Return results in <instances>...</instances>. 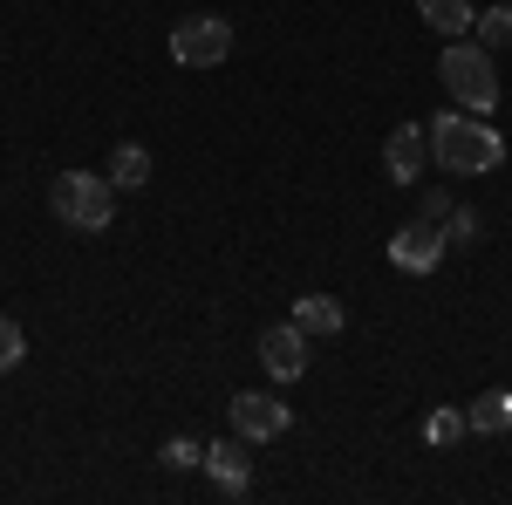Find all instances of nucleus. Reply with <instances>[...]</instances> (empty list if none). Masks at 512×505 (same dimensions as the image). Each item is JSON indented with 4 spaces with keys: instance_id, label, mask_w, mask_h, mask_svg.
<instances>
[{
    "instance_id": "1",
    "label": "nucleus",
    "mask_w": 512,
    "mask_h": 505,
    "mask_svg": "<svg viewBox=\"0 0 512 505\" xmlns=\"http://www.w3.org/2000/svg\"><path fill=\"white\" fill-rule=\"evenodd\" d=\"M424 130H431V164L451 171V178H478V171H499L506 164V130H492L478 110H458L451 103Z\"/></svg>"
},
{
    "instance_id": "2",
    "label": "nucleus",
    "mask_w": 512,
    "mask_h": 505,
    "mask_svg": "<svg viewBox=\"0 0 512 505\" xmlns=\"http://www.w3.org/2000/svg\"><path fill=\"white\" fill-rule=\"evenodd\" d=\"M437 82L451 89V103L458 110H492L499 103V62H492V48L485 41H444V55H437Z\"/></svg>"
},
{
    "instance_id": "3",
    "label": "nucleus",
    "mask_w": 512,
    "mask_h": 505,
    "mask_svg": "<svg viewBox=\"0 0 512 505\" xmlns=\"http://www.w3.org/2000/svg\"><path fill=\"white\" fill-rule=\"evenodd\" d=\"M48 212H55L62 226H76V233H110V219H117V185H110V171H62V178L48 185Z\"/></svg>"
},
{
    "instance_id": "4",
    "label": "nucleus",
    "mask_w": 512,
    "mask_h": 505,
    "mask_svg": "<svg viewBox=\"0 0 512 505\" xmlns=\"http://www.w3.org/2000/svg\"><path fill=\"white\" fill-rule=\"evenodd\" d=\"M233 55V21L226 14H185L171 28V62L178 69H219Z\"/></svg>"
},
{
    "instance_id": "5",
    "label": "nucleus",
    "mask_w": 512,
    "mask_h": 505,
    "mask_svg": "<svg viewBox=\"0 0 512 505\" xmlns=\"http://www.w3.org/2000/svg\"><path fill=\"white\" fill-rule=\"evenodd\" d=\"M287 424H294V403H280L267 389H239L233 396V437L239 444H274V437H287Z\"/></svg>"
},
{
    "instance_id": "6",
    "label": "nucleus",
    "mask_w": 512,
    "mask_h": 505,
    "mask_svg": "<svg viewBox=\"0 0 512 505\" xmlns=\"http://www.w3.org/2000/svg\"><path fill=\"white\" fill-rule=\"evenodd\" d=\"M308 362H315V335H301L294 321H274V328L260 335V369H267L274 383H301Z\"/></svg>"
},
{
    "instance_id": "7",
    "label": "nucleus",
    "mask_w": 512,
    "mask_h": 505,
    "mask_svg": "<svg viewBox=\"0 0 512 505\" xmlns=\"http://www.w3.org/2000/svg\"><path fill=\"white\" fill-rule=\"evenodd\" d=\"M444 253H451V239H444V226H431L424 212L403 219V226L390 233V267H403V273H437Z\"/></svg>"
},
{
    "instance_id": "8",
    "label": "nucleus",
    "mask_w": 512,
    "mask_h": 505,
    "mask_svg": "<svg viewBox=\"0 0 512 505\" xmlns=\"http://www.w3.org/2000/svg\"><path fill=\"white\" fill-rule=\"evenodd\" d=\"M424 164H431V130L424 123H396L390 137H383V171H390L396 185H417Z\"/></svg>"
},
{
    "instance_id": "9",
    "label": "nucleus",
    "mask_w": 512,
    "mask_h": 505,
    "mask_svg": "<svg viewBox=\"0 0 512 505\" xmlns=\"http://www.w3.org/2000/svg\"><path fill=\"white\" fill-rule=\"evenodd\" d=\"M205 471H212V485L239 499L246 485H253V465H246V451H239V437H219V444H205Z\"/></svg>"
},
{
    "instance_id": "10",
    "label": "nucleus",
    "mask_w": 512,
    "mask_h": 505,
    "mask_svg": "<svg viewBox=\"0 0 512 505\" xmlns=\"http://www.w3.org/2000/svg\"><path fill=\"white\" fill-rule=\"evenodd\" d=\"M294 328H301V335H315V342H328V335H342V328H349V308H342L335 294H301V301H294Z\"/></svg>"
},
{
    "instance_id": "11",
    "label": "nucleus",
    "mask_w": 512,
    "mask_h": 505,
    "mask_svg": "<svg viewBox=\"0 0 512 505\" xmlns=\"http://www.w3.org/2000/svg\"><path fill=\"white\" fill-rule=\"evenodd\" d=\"M417 14H424V28H437L444 41H465V35H472V21H478L472 0H417Z\"/></svg>"
},
{
    "instance_id": "12",
    "label": "nucleus",
    "mask_w": 512,
    "mask_h": 505,
    "mask_svg": "<svg viewBox=\"0 0 512 505\" xmlns=\"http://www.w3.org/2000/svg\"><path fill=\"white\" fill-rule=\"evenodd\" d=\"M465 424H472L478 437H506L512 430V389H485V396H472Z\"/></svg>"
},
{
    "instance_id": "13",
    "label": "nucleus",
    "mask_w": 512,
    "mask_h": 505,
    "mask_svg": "<svg viewBox=\"0 0 512 505\" xmlns=\"http://www.w3.org/2000/svg\"><path fill=\"white\" fill-rule=\"evenodd\" d=\"M151 171H158V164H151L144 144H117V151H110V185H117V192H144Z\"/></svg>"
},
{
    "instance_id": "14",
    "label": "nucleus",
    "mask_w": 512,
    "mask_h": 505,
    "mask_svg": "<svg viewBox=\"0 0 512 505\" xmlns=\"http://www.w3.org/2000/svg\"><path fill=\"white\" fill-rule=\"evenodd\" d=\"M472 35L485 41V48H506V41H512V0H506V7H485V14L472 21Z\"/></svg>"
},
{
    "instance_id": "15",
    "label": "nucleus",
    "mask_w": 512,
    "mask_h": 505,
    "mask_svg": "<svg viewBox=\"0 0 512 505\" xmlns=\"http://www.w3.org/2000/svg\"><path fill=\"white\" fill-rule=\"evenodd\" d=\"M158 465H171V471H192V465H205V444H198V437H164Z\"/></svg>"
},
{
    "instance_id": "16",
    "label": "nucleus",
    "mask_w": 512,
    "mask_h": 505,
    "mask_svg": "<svg viewBox=\"0 0 512 505\" xmlns=\"http://www.w3.org/2000/svg\"><path fill=\"white\" fill-rule=\"evenodd\" d=\"M21 355H28L21 321H14V314H0V376H7V369H21Z\"/></svg>"
},
{
    "instance_id": "17",
    "label": "nucleus",
    "mask_w": 512,
    "mask_h": 505,
    "mask_svg": "<svg viewBox=\"0 0 512 505\" xmlns=\"http://www.w3.org/2000/svg\"><path fill=\"white\" fill-rule=\"evenodd\" d=\"M465 410H431V424H424V437H431V444H458V437H465Z\"/></svg>"
},
{
    "instance_id": "18",
    "label": "nucleus",
    "mask_w": 512,
    "mask_h": 505,
    "mask_svg": "<svg viewBox=\"0 0 512 505\" xmlns=\"http://www.w3.org/2000/svg\"><path fill=\"white\" fill-rule=\"evenodd\" d=\"M444 239H451V246H472V239H478V212H472V205H451V219H444Z\"/></svg>"
},
{
    "instance_id": "19",
    "label": "nucleus",
    "mask_w": 512,
    "mask_h": 505,
    "mask_svg": "<svg viewBox=\"0 0 512 505\" xmlns=\"http://www.w3.org/2000/svg\"><path fill=\"white\" fill-rule=\"evenodd\" d=\"M424 219H431V226H444V219H451V192H424Z\"/></svg>"
},
{
    "instance_id": "20",
    "label": "nucleus",
    "mask_w": 512,
    "mask_h": 505,
    "mask_svg": "<svg viewBox=\"0 0 512 505\" xmlns=\"http://www.w3.org/2000/svg\"><path fill=\"white\" fill-rule=\"evenodd\" d=\"M506 157H512V137H506Z\"/></svg>"
}]
</instances>
